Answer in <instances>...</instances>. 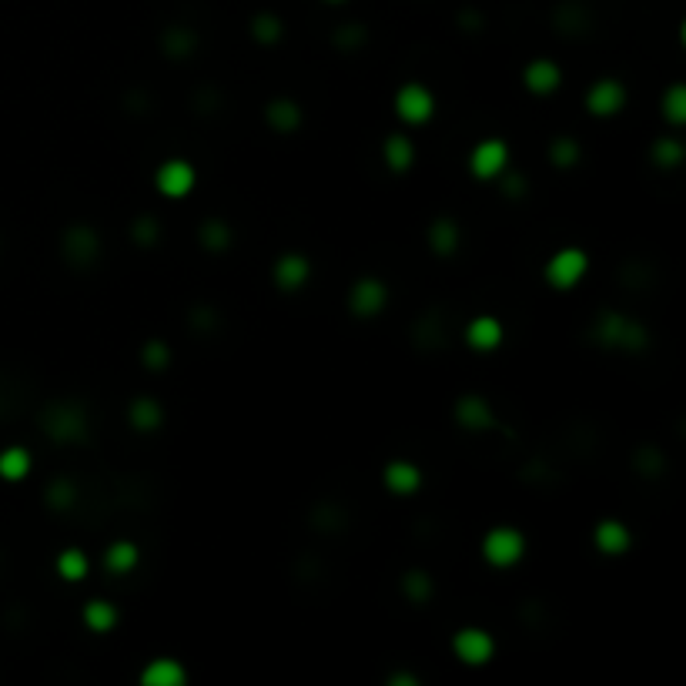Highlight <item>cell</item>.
<instances>
[{
	"instance_id": "6da1fadb",
	"label": "cell",
	"mask_w": 686,
	"mask_h": 686,
	"mask_svg": "<svg viewBox=\"0 0 686 686\" xmlns=\"http://www.w3.org/2000/svg\"><path fill=\"white\" fill-rule=\"evenodd\" d=\"M593 338L606 348H623V352H640L646 348L650 335L640 322L626 318L620 312H603L593 325Z\"/></svg>"
},
{
	"instance_id": "7a4b0ae2",
	"label": "cell",
	"mask_w": 686,
	"mask_h": 686,
	"mask_svg": "<svg viewBox=\"0 0 686 686\" xmlns=\"http://www.w3.org/2000/svg\"><path fill=\"white\" fill-rule=\"evenodd\" d=\"M41 429L54 442H81L87 436V412L77 402H54L44 409Z\"/></svg>"
},
{
	"instance_id": "3957f363",
	"label": "cell",
	"mask_w": 686,
	"mask_h": 686,
	"mask_svg": "<svg viewBox=\"0 0 686 686\" xmlns=\"http://www.w3.org/2000/svg\"><path fill=\"white\" fill-rule=\"evenodd\" d=\"M526 556V536L516 526H492L482 536V560L496 570H509Z\"/></svg>"
},
{
	"instance_id": "277c9868",
	"label": "cell",
	"mask_w": 686,
	"mask_h": 686,
	"mask_svg": "<svg viewBox=\"0 0 686 686\" xmlns=\"http://www.w3.org/2000/svg\"><path fill=\"white\" fill-rule=\"evenodd\" d=\"M590 271V255L582 248H560L552 251V258L546 261V281H550L556 291H570L576 288Z\"/></svg>"
},
{
	"instance_id": "5b68a950",
	"label": "cell",
	"mask_w": 686,
	"mask_h": 686,
	"mask_svg": "<svg viewBox=\"0 0 686 686\" xmlns=\"http://www.w3.org/2000/svg\"><path fill=\"white\" fill-rule=\"evenodd\" d=\"M396 115L398 121H406V125L412 127L429 125L432 115H436V97H432V91H429L426 84H419V81L402 84L396 91Z\"/></svg>"
},
{
	"instance_id": "8992f818",
	"label": "cell",
	"mask_w": 686,
	"mask_h": 686,
	"mask_svg": "<svg viewBox=\"0 0 686 686\" xmlns=\"http://www.w3.org/2000/svg\"><path fill=\"white\" fill-rule=\"evenodd\" d=\"M506 167H509V145L502 137H482L469 155V171L479 181H496L506 175Z\"/></svg>"
},
{
	"instance_id": "52a82bcc",
	"label": "cell",
	"mask_w": 686,
	"mask_h": 686,
	"mask_svg": "<svg viewBox=\"0 0 686 686\" xmlns=\"http://www.w3.org/2000/svg\"><path fill=\"white\" fill-rule=\"evenodd\" d=\"M198 185V171L187 165L185 157H167L155 171V187L165 198H187Z\"/></svg>"
},
{
	"instance_id": "ba28073f",
	"label": "cell",
	"mask_w": 686,
	"mask_h": 686,
	"mask_svg": "<svg viewBox=\"0 0 686 686\" xmlns=\"http://www.w3.org/2000/svg\"><path fill=\"white\" fill-rule=\"evenodd\" d=\"M452 653L466 666H486L496 656V640H492V633L479 630V626H466V630H459L452 636Z\"/></svg>"
},
{
	"instance_id": "9c48e42d",
	"label": "cell",
	"mask_w": 686,
	"mask_h": 686,
	"mask_svg": "<svg viewBox=\"0 0 686 686\" xmlns=\"http://www.w3.org/2000/svg\"><path fill=\"white\" fill-rule=\"evenodd\" d=\"M388 305V285L382 278H358L348 288V312L355 318H375Z\"/></svg>"
},
{
	"instance_id": "30bf717a",
	"label": "cell",
	"mask_w": 686,
	"mask_h": 686,
	"mask_svg": "<svg viewBox=\"0 0 686 686\" xmlns=\"http://www.w3.org/2000/svg\"><path fill=\"white\" fill-rule=\"evenodd\" d=\"M271 278L281 291H302L312 278V261L305 258L302 251H285L271 265Z\"/></svg>"
},
{
	"instance_id": "8fae6325",
	"label": "cell",
	"mask_w": 686,
	"mask_h": 686,
	"mask_svg": "<svg viewBox=\"0 0 686 686\" xmlns=\"http://www.w3.org/2000/svg\"><path fill=\"white\" fill-rule=\"evenodd\" d=\"M626 107V87L616 77H600V81L586 91V111L596 117H613L616 111Z\"/></svg>"
},
{
	"instance_id": "7c38bea8",
	"label": "cell",
	"mask_w": 686,
	"mask_h": 686,
	"mask_svg": "<svg viewBox=\"0 0 686 686\" xmlns=\"http://www.w3.org/2000/svg\"><path fill=\"white\" fill-rule=\"evenodd\" d=\"M97 251H101V238H97V231L94 228H87V225H74V228L64 231V258L71 261V265L87 268V265H94Z\"/></svg>"
},
{
	"instance_id": "4fadbf2b",
	"label": "cell",
	"mask_w": 686,
	"mask_h": 686,
	"mask_svg": "<svg viewBox=\"0 0 686 686\" xmlns=\"http://www.w3.org/2000/svg\"><path fill=\"white\" fill-rule=\"evenodd\" d=\"M506 338V328L496 315H479L466 325V345L476 352H496Z\"/></svg>"
},
{
	"instance_id": "5bb4252c",
	"label": "cell",
	"mask_w": 686,
	"mask_h": 686,
	"mask_svg": "<svg viewBox=\"0 0 686 686\" xmlns=\"http://www.w3.org/2000/svg\"><path fill=\"white\" fill-rule=\"evenodd\" d=\"M522 84H526L532 94H540V97L560 91V84H562L560 64L550 61V57H536V61H530L522 67Z\"/></svg>"
},
{
	"instance_id": "9a60e30c",
	"label": "cell",
	"mask_w": 686,
	"mask_h": 686,
	"mask_svg": "<svg viewBox=\"0 0 686 686\" xmlns=\"http://www.w3.org/2000/svg\"><path fill=\"white\" fill-rule=\"evenodd\" d=\"M456 422L462 429H472V432H486V429H496V412L482 396L469 392L456 402Z\"/></svg>"
},
{
	"instance_id": "2e32d148",
	"label": "cell",
	"mask_w": 686,
	"mask_h": 686,
	"mask_svg": "<svg viewBox=\"0 0 686 686\" xmlns=\"http://www.w3.org/2000/svg\"><path fill=\"white\" fill-rule=\"evenodd\" d=\"M382 482L385 489L396 492V496H412V492H419V486H422V469H419L416 462H409V459H392L382 472Z\"/></svg>"
},
{
	"instance_id": "e0dca14e",
	"label": "cell",
	"mask_w": 686,
	"mask_h": 686,
	"mask_svg": "<svg viewBox=\"0 0 686 686\" xmlns=\"http://www.w3.org/2000/svg\"><path fill=\"white\" fill-rule=\"evenodd\" d=\"M593 542L603 556H623V552L633 546V532L626 530V522L620 520H603V522H596Z\"/></svg>"
},
{
	"instance_id": "ac0fdd59",
	"label": "cell",
	"mask_w": 686,
	"mask_h": 686,
	"mask_svg": "<svg viewBox=\"0 0 686 686\" xmlns=\"http://www.w3.org/2000/svg\"><path fill=\"white\" fill-rule=\"evenodd\" d=\"M187 683V670L181 660L171 656H157L141 670V686H185Z\"/></svg>"
},
{
	"instance_id": "d6986e66",
	"label": "cell",
	"mask_w": 686,
	"mask_h": 686,
	"mask_svg": "<svg viewBox=\"0 0 686 686\" xmlns=\"http://www.w3.org/2000/svg\"><path fill=\"white\" fill-rule=\"evenodd\" d=\"M265 121H268L271 131H278V135L298 131V125H302V107L295 105L291 97H271L268 107H265Z\"/></svg>"
},
{
	"instance_id": "ffe728a7",
	"label": "cell",
	"mask_w": 686,
	"mask_h": 686,
	"mask_svg": "<svg viewBox=\"0 0 686 686\" xmlns=\"http://www.w3.org/2000/svg\"><path fill=\"white\" fill-rule=\"evenodd\" d=\"M137 560H141V550L131 540H117L105 550V570L111 576H127L137 566Z\"/></svg>"
},
{
	"instance_id": "44dd1931",
	"label": "cell",
	"mask_w": 686,
	"mask_h": 686,
	"mask_svg": "<svg viewBox=\"0 0 686 686\" xmlns=\"http://www.w3.org/2000/svg\"><path fill=\"white\" fill-rule=\"evenodd\" d=\"M127 422L137 429V432H151L165 422V412L157 406V398L151 396H137L131 406H127Z\"/></svg>"
},
{
	"instance_id": "7402d4cb",
	"label": "cell",
	"mask_w": 686,
	"mask_h": 686,
	"mask_svg": "<svg viewBox=\"0 0 686 686\" xmlns=\"http://www.w3.org/2000/svg\"><path fill=\"white\" fill-rule=\"evenodd\" d=\"M382 157L392 171L402 175V171H409V167L416 165V145H412L406 135H388L382 145Z\"/></svg>"
},
{
	"instance_id": "603a6c76",
	"label": "cell",
	"mask_w": 686,
	"mask_h": 686,
	"mask_svg": "<svg viewBox=\"0 0 686 686\" xmlns=\"http://www.w3.org/2000/svg\"><path fill=\"white\" fill-rule=\"evenodd\" d=\"M117 620H121V613H117V606L111 600H91V603L84 606V626L91 633H111L117 626Z\"/></svg>"
},
{
	"instance_id": "cb8c5ba5",
	"label": "cell",
	"mask_w": 686,
	"mask_h": 686,
	"mask_svg": "<svg viewBox=\"0 0 686 686\" xmlns=\"http://www.w3.org/2000/svg\"><path fill=\"white\" fill-rule=\"evenodd\" d=\"M429 248L436 251L439 258H449L456 255L459 248V225L452 218H436L432 228H429Z\"/></svg>"
},
{
	"instance_id": "d4e9b609",
	"label": "cell",
	"mask_w": 686,
	"mask_h": 686,
	"mask_svg": "<svg viewBox=\"0 0 686 686\" xmlns=\"http://www.w3.org/2000/svg\"><path fill=\"white\" fill-rule=\"evenodd\" d=\"M27 472H31V452L24 446H11L0 452V479L17 482V479H24Z\"/></svg>"
},
{
	"instance_id": "484cf974",
	"label": "cell",
	"mask_w": 686,
	"mask_h": 686,
	"mask_svg": "<svg viewBox=\"0 0 686 686\" xmlns=\"http://www.w3.org/2000/svg\"><path fill=\"white\" fill-rule=\"evenodd\" d=\"M87 570H91V562H87V552L64 550L61 556H57V576H61V580L81 582L84 576H87Z\"/></svg>"
},
{
	"instance_id": "4316f807",
	"label": "cell",
	"mask_w": 686,
	"mask_h": 686,
	"mask_svg": "<svg viewBox=\"0 0 686 686\" xmlns=\"http://www.w3.org/2000/svg\"><path fill=\"white\" fill-rule=\"evenodd\" d=\"M161 47H165L167 57H187V54L198 47V37L187 31V27H171V31L161 37Z\"/></svg>"
},
{
	"instance_id": "83f0119b",
	"label": "cell",
	"mask_w": 686,
	"mask_h": 686,
	"mask_svg": "<svg viewBox=\"0 0 686 686\" xmlns=\"http://www.w3.org/2000/svg\"><path fill=\"white\" fill-rule=\"evenodd\" d=\"M663 115H666V121L676 127L686 121V87L683 84H673V87L663 94Z\"/></svg>"
},
{
	"instance_id": "f1b7e54d",
	"label": "cell",
	"mask_w": 686,
	"mask_h": 686,
	"mask_svg": "<svg viewBox=\"0 0 686 686\" xmlns=\"http://www.w3.org/2000/svg\"><path fill=\"white\" fill-rule=\"evenodd\" d=\"M201 245L211 251H221V248H228L231 245V228L225 225V221L218 218H211L201 225Z\"/></svg>"
},
{
	"instance_id": "f546056e",
	"label": "cell",
	"mask_w": 686,
	"mask_h": 686,
	"mask_svg": "<svg viewBox=\"0 0 686 686\" xmlns=\"http://www.w3.org/2000/svg\"><path fill=\"white\" fill-rule=\"evenodd\" d=\"M74 499H77V489H74L71 479H57V482L47 486V506H51V509H57V512L71 509Z\"/></svg>"
},
{
	"instance_id": "4dcf8cb0",
	"label": "cell",
	"mask_w": 686,
	"mask_h": 686,
	"mask_svg": "<svg viewBox=\"0 0 686 686\" xmlns=\"http://www.w3.org/2000/svg\"><path fill=\"white\" fill-rule=\"evenodd\" d=\"M550 161L560 167H570L580 161V141L576 137H556L550 145Z\"/></svg>"
},
{
	"instance_id": "1f68e13d",
	"label": "cell",
	"mask_w": 686,
	"mask_h": 686,
	"mask_svg": "<svg viewBox=\"0 0 686 686\" xmlns=\"http://www.w3.org/2000/svg\"><path fill=\"white\" fill-rule=\"evenodd\" d=\"M141 358H145L147 368L165 372L167 365H171V345L161 342V338H151V342H145V348H141Z\"/></svg>"
},
{
	"instance_id": "d6a6232c",
	"label": "cell",
	"mask_w": 686,
	"mask_h": 686,
	"mask_svg": "<svg viewBox=\"0 0 686 686\" xmlns=\"http://www.w3.org/2000/svg\"><path fill=\"white\" fill-rule=\"evenodd\" d=\"M251 34L258 37V44H278L281 21L275 17V14H258V17L251 21Z\"/></svg>"
},
{
	"instance_id": "836d02e7",
	"label": "cell",
	"mask_w": 686,
	"mask_h": 686,
	"mask_svg": "<svg viewBox=\"0 0 686 686\" xmlns=\"http://www.w3.org/2000/svg\"><path fill=\"white\" fill-rule=\"evenodd\" d=\"M402 590H406V596L412 603L422 606L432 596V580H429L426 572H409L406 580H402Z\"/></svg>"
},
{
	"instance_id": "e575fe53",
	"label": "cell",
	"mask_w": 686,
	"mask_h": 686,
	"mask_svg": "<svg viewBox=\"0 0 686 686\" xmlns=\"http://www.w3.org/2000/svg\"><path fill=\"white\" fill-rule=\"evenodd\" d=\"M653 161L656 165H666V167L680 165V161H683V145H680V141H656Z\"/></svg>"
},
{
	"instance_id": "d590c367",
	"label": "cell",
	"mask_w": 686,
	"mask_h": 686,
	"mask_svg": "<svg viewBox=\"0 0 686 686\" xmlns=\"http://www.w3.org/2000/svg\"><path fill=\"white\" fill-rule=\"evenodd\" d=\"M155 231H157V225H155V218H141L135 225V241H141V245H147V241H155Z\"/></svg>"
},
{
	"instance_id": "8d00e7d4",
	"label": "cell",
	"mask_w": 686,
	"mask_h": 686,
	"mask_svg": "<svg viewBox=\"0 0 686 686\" xmlns=\"http://www.w3.org/2000/svg\"><path fill=\"white\" fill-rule=\"evenodd\" d=\"M328 4H338V0H328Z\"/></svg>"
}]
</instances>
